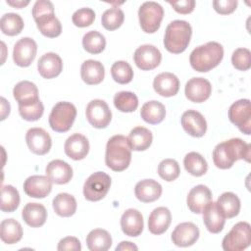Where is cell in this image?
<instances>
[{
	"label": "cell",
	"instance_id": "obj_1",
	"mask_svg": "<svg viewBox=\"0 0 251 251\" xmlns=\"http://www.w3.org/2000/svg\"><path fill=\"white\" fill-rule=\"evenodd\" d=\"M251 145L241 138H231L219 143L213 151V161L217 168L229 169L234 162L240 159L250 162Z\"/></svg>",
	"mask_w": 251,
	"mask_h": 251
},
{
	"label": "cell",
	"instance_id": "obj_2",
	"mask_svg": "<svg viewBox=\"0 0 251 251\" xmlns=\"http://www.w3.org/2000/svg\"><path fill=\"white\" fill-rule=\"evenodd\" d=\"M131 147L127 137L122 134L112 136L106 145L105 163L114 172L127 169L131 161Z\"/></svg>",
	"mask_w": 251,
	"mask_h": 251
},
{
	"label": "cell",
	"instance_id": "obj_3",
	"mask_svg": "<svg viewBox=\"0 0 251 251\" xmlns=\"http://www.w3.org/2000/svg\"><path fill=\"white\" fill-rule=\"evenodd\" d=\"M223 46L216 41H210L193 49L190 53L189 62L196 72L206 73L216 68L223 60Z\"/></svg>",
	"mask_w": 251,
	"mask_h": 251
},
{
	"label": "cell",
	"instance_id": "obj_4",
	"mask_svg": "<svg viewBox=\"0 0 251 251\" xmlns=\"http://www.w3.org/2000/svg\"><path fill=\"white\" fill-rule=\"evenodd\" d=\"M32 17L39 31L46 37L54 38L61 34L62 25L55 16L54 6L48 0H38L32 7Z\"/></svg>",
	"mask_w": 251,
	"mask_h": 251
},
{
	"label": "cell",
	"instance_id": "obj_5",
	"mask_svg": "<svg viewBox=\"0 0 251 251\" xmlns=\"http://www.w3.org/2000/svg\"><path fill=\"white\" fill-rule=\"evenodd\" d=\"M191 34V25L186 21H173L168 25L166 28L164 46L169 52L179 54L187 48L190 42Z\"/></svg>",
	"mask_w": 251,
	"mask_h": 251
},
{
	"label": "cell",
	"instance_id": "obj_6",
	"mask_svg": "<svg viewBox=\"0 0 251 251\" xmlns=\"http://www.w3.org/2000/svg\"><path fill=\"white\" fill-rule=\"evenodd\" d=\"M76 117V109L71 102H58L49 115V126L56 132L68 131Z\"/></svg>",
	"mask_w": 251,
	"mask_h": 251
},
{
	"label": "cell",
	"instance_id": "obj_7",
	"mask_svg": "<svg viewBox=\"0 0 251 251\" xmlns=\"http://www.w3.org/2000/svg\"><path fill=\"white\" fill-rule=\"evenodd\" d=\"M250 243V225L247 222H239L224 237L222 246L225 251H242L249 247Z\"/></svg>",
	"mask_w": 251,
	"mask_h": 251
},
{
	"label": "cell",
	"instance_id": "obj_8",
	"mask_svg": "<svg viewBox=\"0 0 251 251\" xmlns=\"http://www.w3.org/2000/svg\"><path fill=\"white\" fill-rule=\"evenodd\" d=\"M164 17L163 7L154 1L144 2L138 10L139 24L142 30L146 33L156 32Z\"/></svg>",
	"mask_w": 251,
	"mask_h": 251
},
{
	"label": "cell",
	"instance_id": "obj_9",
	"mask_svg": "<svg viewBox=\"0 0 251 251\" xmlns=\"http://www.w3.org/2000/svg\"><path fill=\"white\" fill-rule=\"evenodd\" d=\"M111 177L104 172H96L88 176L83 184V195L88 201H99L108 193Z\"/></svg>",
	"mask_w": 251,
	"mask_h": 251
},
{
	"label": "cell",
	"instance_id": "obj_10",
	"mask_svg": "<svg viewBox=\"0 0 251 251\" xmlns=\"http://www.w3.org/2000/svg\"><path fill=\"white\" fill-rule=\"evenodd\" d=\"M229 121L238 129L249 135L251 133V105L249 99H240L231 104L228 109Z\"/></svg>",
	"mask_w": 251,
	"mask_h": 251
},
{
	"label": "cell",
	"instance_id": "obj_11",
	"mask_svg": "<svg viewBox=\"0 0 251 251\" xmlns=\"http://www.w3.org/2000/svg\"><path fill=\"white\" fill-rule=\"evenodd\" d=\"M88 123L95 128H105L112 120V112L108 104L101 99L91 100L85 110Z\"/></svg>",
	"mask_w": 251,
	"mask_h": 251
},
{
	"label": "cell",
	"instance_id": "obj_12",
	"mask_svg": "<svg viewBox=\"0 0 251 251\" xmlns=\"http://www.w3.org/2000/svg\"><path fill=\"white\" fill-rule=\"evenodd\" d=\"M135 65L142 71H150L157 68L162 60L160 50L151 44L139 46L133 54Z\"/></svg>",
	"mask_w": 251,
	"mask_h": 251
},
{
	"label": "cell",
	"instance_id": "obj_13",
	"mask_svg": "<svg viewBox=\"0 0 251 251\" xmlns=\"http://www.w3.org/2000/svg\"><path fill=\"white\" fill-rule=\"evenodd\" d=\"M36 52V42L30 37H23L14 46L13 60L19 67H28L33 62Z\"/></svg>",
	"mask_w": 251,
	"mask_h": 251
},
{
	"label": "cell",
	"instance_id": "obj_14",
	"mask_svg": "<svg viewBox=\"0 0 251 251\" xmlns=\"http://www.w3.org/2000/svg\"><path fill=\"white\" fill-rule=\"evenodd\" d=\"M25 141L29 150L36 155H45L52 146L49 133L41 127L29 128L25 134Z\"/></svg>",
	"mask_w": 251,
	"mask_h": 251
},
{
	"label": "cell",
	"instance_id": "obj_15",
	"mask_svg": "<svg viewBox=\"0 0 251 251\" xmlns=\"http://www.w3.org/2000/svg\"><path fill=\"white\" fill-rule=\"evenodd\" d=\"M185 96L194 103L206 101L212 93V85L204 77H192L185 84Z\"/></svg>",
	"mask_w": 251,
	"mask_h": 251
},
{
	"label": "cell",
	"instance_id": "obj_16",
	"mask_svg": "<svg viewBox=\"0 0 251 251\" xmlns=\"http://www.w3.org/2000/svg\"><path fill=\"white\" fill-rule=\"evenodd\" d=\"M172 241L178 247L193 245L199 238V228L190 222L178 224L172 232Z\"/></svg>",
	"mask_w": 251,
	"mask_h": 251
},
{
	"label": "cell",
	"instance_id": "obj_17",
	"mask_svg": "<svg viewBox=\"0 0 251 251\" xmlns=\"http://www.w3.org/2000/svg\"><path fill=\"white\" fill-rule=\"evenodd\" d=\"M181 126L186 133L193 137H202L207 130V123L204 116L195 110L185 111L180 119Z\"/></svg>",
	"mask_w": 251,
	"mask_h": 251
},
{
	"label": "cell",
	"instance_id": "obj_18",
	"mask_svg": "<svg viewBox=\"0 0 251 251\" xmlns=\"http://www.w3.org/2000/svg\"><path fill=\"white\" fill-rule=\"evenodd\" d=\"M52 183L47 176H31L25 180L24 191L32 198H44L51 192Z\"/></svg>",
	"mask_w": 251,
	"mask_h": 251
},
{
	"label": "cell",
	"instance_id": "obj_19",
	"mask_svg": "<svg viewBox=\"0 0 251 251\" xmlns=\"http://www.w3.org/2000/svg\"><path fill=\"white\" fill-rule=\"evenodd\" d=\"M13 95L19 106L22 107H29L40 101L37 86L28 80L18 82L13 89Z\"/></svg>",
	"mask_w": 251,
	"mask_h": 251
},
{
	"label": "cell",
	"instance_id": "obj_20",
	"mask_svg": "<svg viewBox=\"0 0 251 251\" xmlns=\"http://www.w3.org/2000/svg\"><path fill=\"white\" fill-rule=\"evenodd\" d=\"M121 227L127 236L136 237L140 235L144 227L141 213L133 208L126 210L121 217Z\"/></svg>",
	"mask_w": 251,
	"mask_h": 251
},
{
	"label": "cell",
	"instance_id": "obj_21",
	"mask_svg": "<svg viewBox=\"0 0 251 251\" xmlns=\"http://www.w3.org/2000/svg\"><path fill=\"white\" fill-rule=\"evenodd\" d=\"M39 75L47 79L58 76L63 70V62L61 57L53 52H48L40 57L37 63Z\"/></svg>",
	"mask_w": 251,
	"mask_h": 251
},
{
	"label": "cell",
	"instance_id": "obj_22",
	"mask_svg": "<svg viewBox=\"0 0 251 251\" xmlns=\"http://www.w3.org/2000/svg\"><path fill=\"white\" fill-rule=\"evenodd\" d=\"M64 149L66 155L71 159L75 161L82 160L89 152V142L84 135L74 133L67 138Z\"/></svg>",
	"mask_w": 251,
	"mask_h": 251
},
{
	"label": "cell",
	"instance_id": "obj_23",
	"mask_svg": "<svg viewBox=\"0 0 251 251\" xmlns=\"http://www.w3.org/2000/svg\"><path fill=\"white\" fill-rule=\"evenodd\" d=\"M212 198L211 190L204 184H198L189 191L186 203L192 213L200 214L205 206L212 201Z\"/></svg>",
	"mask_w": 251,
	"mask_h": 251
},
{
	"label": "cell",
	"instance_id": "obj_24",
	"mask_svg": "<svg viewBox=\"0 0 251 251\" xmlns=\"http://www.w3.org/2000/svg\"><path fill=\"white\" fill-rule=\"evenodd\" d=\"M153 87L157 94L163 97H172L178 92L179 80L172 73H161L154 78Z\"/></svg>",
	"mask_w": 251,
	"mask_h": 251
},
{
	"label": "cell",
	"instance_id": "obj_25",
	"mask_svg": "<svg viewBox=\"0 0 251 251\" xmlns=\"http://www.w3.org/2000/svg\"><path fill=\"white\" fill-rule=\"evenodd\" d=\"M46 176L56 184H66L73 177L72 167L63 160H53L48 163L45 169Z\"/></svg>",
	"mask_w": 251,
	"mask_h": 251
},
{
	"label": "cell",
	"instance_id": "obj_26",
	"mask_svg": "<svg viewBox=\"0 0 251 251\" xmlns=\"http://www.w3.org/2000/svg\"><path fill=\"white\" fill-rule=\"evenodd\" d=\"M134 194L143 203L154 202L162 194V185L154 179H142L136 183Z\"/></svg>",
	"mask_w": 251,
	"mask_h": 251
},
{
	"label": "cell",
	"instance_id": "obj_27",
	"mask_svg": "<svg viewBox=\"0 0 251 251\" xmlns=\"http://www.w3.org/2000/svg\"><path fill=\"white\" fill-rule=\"evenodd\" d=\"M172 222V215L168 208H155L148 218V229L153 234H162L170 226Z\"/></svg>",
	"mask_w": 251,
	"mask_h": 251
},
{
	"label": "cell",
	"instance_id": "obj_28",
	"mask_svg": "<svg viewBox=\"0 0 251 251\" xmlns=\"http://www.w3.org/2000/svg\"><path fill=\"white\" fill-rule=\"evenodd\" d=\"M80 75L86 84H99L105 76L104 66L99 61L92 59L86 60L81 64Z\"/></svg>",
	"mask_w": 251,
	"mask_h": 251
},
{
	"label": "cell",
	"instance_id": "obj_29",
	"mask_svg": "<svg viewBox=\"0 0 251 251\" xmlns=\"http://www.w3.org/2000/svg\"><path fill=\"white\" fill-rule=\"evenodd\" d=\"M203 222L206 228L212 233H219L223 230L226 220L217 208L215 202H209L202 211Z\"/></svg>",
	"mask_w": 251,
	"mask_h": 251
},
{
	"label": "cell",
	"instance_id": "obj_30",
	"mask_svg": "<svg viewBox=\"0 0 251 251\" xmlns=\"http://www.w3.org/2000/svg\"><path fill=\"white\" fill-rule=\"evenodd\" d=\"M23 220L31 227L43 226L47 219V211L40 203H27L22 211Z\"/></svg>",
	"mask_w": 251,
	"mask_h": 251
},
{
	"label": "cell",
	"instance_id": "obj_31",
	"mask_svg": "<svg viewBox=\"0 0 251 251\" xmlns=\"http://www.w3.org/2000/svg\"><path fill=\"white\" fill-rule=\"evenodd\" d=\"M216 205L225 219L233 218L237 216L240 211V200L238 196L232 192H224L218 198Z\"/></svg>",
	"mask_w": 251,
	"mask_h": 251
},
{
	"label": "cell",
	"instance_id": "obj_32",
	"mask_svg": "<svg viewBox=\"0 0 251 251\" xmlns=\"http://www.w3.org/2000/svg\"><path fill=\"white\" fill-rule=\"evenodd\" d=\"M0 237L6 244H15L23 237V227L14 219L3 220L0 224Z\"/></svg>",
	"mask_w": 251,
	"mask_h": 251
},
{
	"label": "cell",
	"instance_id": "obj_33",
	"mask_svg": "<svg viewBox=\"0 0 251 251\" xmlns=\"http://www.w3.org/2000/svg\"><path fill=\"white\" fill-rule=\"evenodd\" d=\"M140 116L148 124L157 125L163 122L166 116L165 106L156 100L148 101L143 104L140 110Z\"/></svg>",
	"mask_w": 251,
	"mask_h": 251
},
{
	"label": "cell",
	"instance_id": "obj_34",
	"mask_svg": "<svg viewBox=\"0 0 251 251\" xmlns=\"http://www.w3.org/2000/svg\"><path fill=\"white\" fill-rule=\"evenodd\" d=\"M130 147L134 151H144L148 149L152 143V132L144 126L133 127L127 137Z\"/></svg>",
	"mask_w": 251,
	"mask_h": 251
},
{
	"label": "cell",
	"instance_id": "obj_35",
	"mask_svg": "<svg viewBox=\"0 0 251 251\" xmlns=\"http://www.w3.org/2000/svg\"><path fill=\"white\" fill-rule=\"evenodd\" d=\"M86 245L91 251H106L112 246V237L107 230L95 228L87 234Z\"/></svg>",
	"mask_w": 251,
	"mask_h": 251
},
{
	"label": "cell",
	"instance_id": "obj_36",
	"mask_svg": "<svg viewBox=\"0 0 251 251\" xmlns=\"http://www.w3.org/2000/svg\"><path fill=\"white\" fill-rule=\"evenodd\" d=\"M53 209L58 216L71 217L76 211L75 198L66 192L59 193L53 199Z\"/></svg>",
	"mask_w": 251,
	"mask_h": 251
},
{
	"label": "cell",
	"instance_id": "obj_37",
	"mask_svg": "<svg viewBox=\"0 0 251 251\" xmlns=\"http://www.w3.org/2000/svg\"><path fill=\"white\" fill-rule=\"evenodd\" d=\"M185 170L194 176H201L206 174L208 164L204 157L197 152H189L183 159Z\"/></svg>",
	"mask_w": 251,
	"mask_h": 251
},
{
	"label": "cell",
	"instance_id": "obj_38",
	"mask_svg": "<svg viewBox=\"0 0 251 251\" xmlns=\"http://www.w3.org/2000/svg\"><path fill=\"white\" fill-rule=\"evenodd\" d=\"M0 27L4 34L14 36L22 32L24 28V21L19 14L7 13L0 20Z\"/></svg>",
	"mask_w": 251,
	"mask_h": 251
},
{
	"label": "cell",
	"instance_id": "obj_39",
	"mask_svg": "<svg viewBox=\"0 0 251 251\" xmlns=\"http://www.w3.org/2000/svg\"><path fill=\"white\" fill-rule=\"evenodd\" d=\"M20 205L19 191L10 184L3 185L1 188V210L2 212L12 213Z\"/></svg>",
	"mask_w": 251,
	"mask_h": 251
},
{
	"label": "cell",
	"instance_id": "obj_40",
	"mask_svg": "<svg viewBox=\"0 0 251 251\" xmlns=\"http://www.w3.org/2000/svg\"><path fill=\"white\" fill-rule=\"evenodd\" d=\"M82 46L84 50L90 54H99L105 49L106 39L100 32L90 30L83 35Z\"/></svg>",
	"mask_w": 251,
	"mask_h": 251
},
{
	"label": "cell",
	"instance_id": "obj_41",
	"mask_svg": "<svg viewBox=\"0 0 251 251\" xmlns=\"http://www.w3.org/2000/svg\"><path fill=\"white\" fill-rule=\"evenodd\" d=\"M115 107L124 113H130L137 109L138 98L130 91H120L114 96Z\"/></svg>",
	"mask_w": 251,
	"mask_h": 251
},
{
	"label": "cell",
	"instance_id": "obj_42",
	"mask_svg": "<svg viewBox=\"0 0 251 251\" xmlns=\"http://www.w3.org/2000/svg\"><path fill=\"white\" fill-rule=\"evenodd\" d=\"M113 79L120 84H126L133 78V70L126 61H117L111 67Z\"/></svg>",
	"mask_w": 251,
	"mask_h": 251
},
{
	"label": "cell",
	"instance_id": "obj_43",
	"mask_svg": "<svg viewBox=\"0 0 251 251\" xmlns=\"http://www.w3.org/2000/svg\"><path fill=\"white\" fill-rule=\"evenodd\" d=\"M124 20V12L119 7H112L106 10L101 17L102 25L107 30H115L119 28L123 25Z\"/></svg>",
	"mask_w": 251,
	"mask_h": 251
},
{
	"label": "cell",
	"instance_id": "obj_44",
	"mask_svg": "<svg viewBox=\"0 0 251 251\" xmlns=\"http://www.w3.org/2000/svg\"><path fill=\"white\" fill-rule=\"evenodd\" d=\"M158 174L166 181H173L179 176L180 168L175 159H165L158 166Z\"/></svg>",
	"mask_w": 251,
	"mask_h": 251
},
{
	"label": "cell",
	"instance_id": "obj_45",
	"mask_svg": "<svg viewBox=\"0 0 251 251\" xmlns=\"http://www.w3.org/2000/svg\"><path fill=\"white\" fill-rule=\"evenodd\" d=\"M232 66L238 71H247L251 67V52L247 48H237L231 55Z\"/></svg>",
	"mask_w": 251,
	"mask_h": 251
},
{
	"label": "cell",
	"instance_id": "obj_46",
	"mask_svg": "<svg viewBox=\"0 0 251 251\" xmlns=\"http://www.w3.org/2000/svg\"><path fill=\"white\" fill-rule=\"evenodd\" d=\"M95 20V12L90 8H80L72 17L73 24L78 27H86L92 25Z\"/></svg>",
	"mask_w": 251,
	"mask_h": 251
},
{
	"label": "cell",
	"instance_id": "obj_47",
	"mask_svg": "<svg viewBox=\"0 0 251 251\" xmlns=\"http://www.w3.org/2000/svg\"><path fill=\"white\" fill-rule=\"evenodd\" d=\"M44 112V106L41 101L36 103L35 105L29 107H22L19 106V113L21 117L28 122H34L39 120Z\"/></svg>",
	"mask_w": 251,
	"mask_h": 251
},
{
	"label": "cell",
	"instance_id": "obj_48",
	"mask_svg": "<svg viewBox=\"0 0 251 251\" xmlns=\"http://www.w3.org/2000/svg\"><path fill=\"white\" fill-rule=\"evenodd\" d=\"M215 11L221 15H228L235 11L237 7L236 0H216L213 1Z\"/></svg>",
	"mask_w": 251,
	"mask_h": 251
},
{
	"label": "cell",
	"instance_id": "obj_49",
	"mask_svg": "<svg viewBox=\"0 0 251 251\" xmlns=\"http://www.w3.org/2000/svg\"><path fill=\"white\" fill-rule=\"evenodd\" d=\"M57 249L59 251H80L81 250V244L78 238L75 236H67L61 239L58 243Z\"/></svg>",
	"mask_w": 251,
	"mask_h": 251
},
{
	"label": "cell",
	"instance_id": "obj_50",
	"mask_svg": "<svg viewBox=\"0 0 251 251\" xmlns=\"http://www.w3.org/2000/svg\"><path fill=\"white\" fill-rule=\"evenodd\" d=\"M169 4L174 10L179 14H189L195 8L194 0H180V1H169Z\"/></svg>",
	"mask_w": 251,
	"mask_h": 251
},
{
	"label": "cell",
	"instance_id": "obj_51",
	"mask_svg": "<svg viewBox=\"0 0 251 251\" xmlns=\"http://www.w3.org/2000/svg\"><path fill=\"white\" fill-rule=\"evenodd\" d=\"M125 250H138V247L133 244L132 242L129 241H122L117 247H116V251H125Z\"/></svg>",
	"mask_w": 251,
	"mask_h": 251
},
{
	"label": "cell",
	"instance_id": "obj_52",
	"mask_svg": "<svg viewBox=\"0 0 251 251\" xmlns=\"http://www.w3.org/2000/svg\"><path fill=\"white\" fill-rule=\"evenodd\" d=\"M1 121H3L10 114V104L4 97L1 98Z\"/></svg>",
	"mask_w": 251,
	"mask_h": 251
},
{
	"label": "cell",
	"instance_id": "obj_53",
	"mask_svg": "<svg viewBox=\"0 0 251 251\" xmlns=\"http://www.w3.org/2000/svg\"><path fill=\"white\" fill-rule=\"evenodd\" d=\"M6 2L8 5H10L14 8H17V9L24 8L26 5H28V3H29V1H9V0H7Z\"/></svg>",
	"mask_w": 251,
	"mask_h": 251
}]
</instances>
